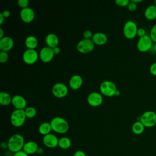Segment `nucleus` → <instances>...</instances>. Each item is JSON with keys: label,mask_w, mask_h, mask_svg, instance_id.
I'll list each match as a JSON object with an SVG mask.
<instances>
[{"label": "nucleus", "mask_w": 156, "mask_h": 156, "mask_svg": "<svg viewBox=\"0 0 156 156\" xmlns=\"http://www.w3.org/2000/svg\"><path fill=\"white\" fill-rule=\"evenodd\" d=\"M20 16L23 22L26 23H29L32 22L34 20L35 13L32 9L28 7L27 8L23 9L21 10Z\"/></svg>", "instance_id": "4468645a"}, {"label": "nucleus", "mask_w": 156, "mask_h": 156, "mask_svg": "<svg viewBox=\"0 0 156 156\" xmlns=\"http://www.w3.org/2000/svg\"><path fill=\"white\" fill-rule=\"evenodd\" d=\"M73 156H87V155L84 151L82 150H78L74 153Z\"/></svg>", "instance_id": "e433bc0d"}, {"label": "nucleus", "mask_w": 156, "mask_h": 156, "mask_svg": "<svg viewBox=\"0 0 156 156\" xmlns=\"http://www.w3.org/2000/svg\"><path fill=\"white\" fill-rule=\"evenodd\" d=\"M131 1H132V2H133L136 3V4H137L138 2H142V0H132Z\"/></svg>", "instance_id": "a18cd8bd"}, {"label": "nucleus", "mask_w": 156, "mask_h": 156, "mask_svg": "<svg viewBox=\"0 0 156 156\" xmlns=\"http://www.w3.org/2000/svg\"><path fill=\"white\" fill-rule=\"evenodd\" d=\"M2 15H3V16H4L5 18H8V17H9L10 16V12L9 10H4L2 12Z\"/></svg>", "instance_id": "4c0bfd02"}, {"label": "nucleus", "mask_w": 156, "mask_h": 156, "mask_svg": "<svg viewBox=\"0 0 156 156\" xmlns=\"http://www.w3.org/2000/svg\"><path fill=\"white\" fill-rule=\"evenodd\" d=\"M39 147H40L35 141H29L25 143L23 150L29 155H30L37 153Z\"/></svg>", "instance_id": "f3484780"}, {"label": "nucleus", "mask_w": 156, "mask_h": 156, "mask_svg": "<svg viewBox=\"0 0 156 156\" xmlns=\"http://www.w3.org/2000/svg\"><path fill=\"white\" fill-rule=\"evenodd\" d=\"M146 35V30L143 29V28H138V31H137V35L140 38V37H142L144 35Z\"/></svg>", "instance_id": "f704fd0d"}, {"label": "nucleus", "mask_w": 156, "mask_h": 156, "mask_svg": "<svg viewBox=\"0 0 156 156\" xmlns=\"http://www.w3.org/2000/svg\"><path fill=\"white\" fill-rule=\"evenodd\" d=\"M45 42L47 46L53 49L58 46L59 40L58 37L55 34L51 33L46 35L45 38Z\"/></svg>", "instance_id": "aec40b11"}, {"label": "nucleus", "mask_w": 156, "mask_h": 156, "mask_svg": "<svg viewBox=\"0 0 156 156\" xmlns=\"http://www.w3.org/2000/svg\"><path fill=\"white\" fill-rule=\"evenodd\" d=\"M1 147L2 149H6L7 148L8 149V145H7V142H2L1 144Z\"/></svg>", "instance_id": "ea45409f"}, {"label": "nucleus", "mask_w": 156, "mask_h": 156, "mask_svg": "<svg viewBox=\"0 0 156 156\" xmlns=\"http://www.w3.org/2000/svg\"><path fill=\"white\" fill-rule=\"evenodd\" d=\"M52 94L58 98L65 97L68 93V88L67 86L63 83H56L52 88Z\"/></svg>", "instance_id": "9d476101"}, {"label": "nucleus", "mask_w": 156, "mask_h": 156, "mask_svg": "<svg viewBox=\"0 0 156 156\" xmlns=\"http://www.w3.org/2000/svg\"><path fill=\"white\" fill-rule=\"evenodd\" d=\"M154 4H154V5H155V6H156V0H155V2H154Z\"/></svg>", "instance_id": "de8ad7c7"}, {"label": "nucleus", "mask_w": 156, "mask_h": 156, "mask_svg": "<svg viewBox=\"0 0 156 156\" xmlns=\"http://www.w3.org/2000/svg\"><path fill=\"white\" fill-rule=\"evenodd\" d=\"M18 5L19 7L23 9H25L28 7L29 5V1L28 0H18Z\"/></svg>", "instance_id": "7c9ffc66"}, {"label": "nucleus", "mask_w": 156, "mask_h": 156, "mask_svg": "<svg viewBox=\"0 0 156 156\" xmlns=\"http://www.w3.org/2000/svg\"><path fill=\"white\" fill-rule=\"evenodd\" d=\"M4 16H3L2 13H0V24H2L4 21Z\"/></svg>", "instance_id": "a19ab883"}, {"label": "nucleus", "mask_w": 156, "mask_h": 156, "mask_svg": "<svg viewBox=\"0 0 156 156\" xmlns=\"http://www.w3.org/2000/svg\"><path fill=\"white\" fill-rule=\"evenodd\" d=\"M144 16L149 20H153L156 18V6L150 5L144 10Z\"/></svg>", "instance_id": "412c9836"}, {"label": "nucleus", "mask_w": 156, "mask_h": 156, "mask_svg": "<svg viewBox=\"0 0 156 156\" xmlns=\"http://www.w3.org/2000/svg\"><path fill=\"white\" fill-rule=\"evenodd\" d=\"M71 146V140L66 136L62 137L59 138L58 140V146L63 150L68 149Z\"/></svg>", "instance_id": "393cba45"}, {"label": "nucleus", "mask_w": 156, "mask_h": 156, "mask_svg": "<svg viewBox=\"0 0 156 156\" xmlns=\"http://www.w3.org/2000/svg\"><path fill=\"white\" fill-rule=\"evenodd\" d=\"M87 102L92 107L99 106L103 102L102 94L96 91L90 93L87 97Z\"/></svg>", "instance_id": "f8f14e48"}, {"label": "nucleus", "mask_w": 156, "mask_h": 156, "mask_svg": "<svg viewBox=\"0 0 156 156\" xmlns=\"http://www.w3.org/2000/svg\"><path fill=\"white\" fill-rule=\"evenodd\" d=\"M99 90L102 94L107 97L115 96L118 90L116 85L110 80H105L102 82L100 85Z\"/></svg>", "instance_id": "39448f33"}, {"label": "nucleus", "mask_w": 156, "mask_h": 156, "mask_svg": "<svg viewBox=\"0 0 156 156\" xmlns=\"http://www.w3.org/2000/svg\"><path fill=\"white\" fill-rule=\"evenodd\" d=\"M13 156H29L27 153H26L23 150L18 151L13 154Z\"/></svg>", "instance_id": "c9c22d12"}, {"label": "nucleus", "mask_w": 156, "mask_h": 156, "mask_svg": "<svg viewBox=\"0 0 156 156\" xmlns=\"http://www.w3.org/2000/svg\"><path fill=\"white\" fill-rule=\"evenodd\" d=\"M149 37L154 43H156V24H155L151 29Z\"/></svg>", "instance_id": "cd10ccee"}, {"label": "nucleus", "mask_w": 156, "mask_h": 156, "mask_svg": "<svg viewBox=\"0 0 156 156\" xmlns=\"http://www.w3.org/2000/svg\"><path fill=\"white\" fill-rule=\"evenodd\" d=\"M12 104L16 109L18 110H24L27 105L26 99L23 96L18 94L12 97Z\"/></svg>", "instance_id": "2eb2a0df"}, {"label": "nucleus", "mask_w": 156, "mask_h": 156, "mask_svg": "<svg viewBox=\"0 0 156 156\" xmlns=\"http://www.w3.org/2000/svg\"><path fill=\"white\" fill-rule=\"evenodd\" d=\"M127 9L130 12H134L137 9V4L130 1L129 5H127Z\"/></svg>", "instance_id": "2f4dec72"}, {"label": "nucleus", "mask_w": 156, "mask_h": 156, "mask_svg": "<svg viewBox=\"0 0 156 156\" xmlns=\"http://www.w3.org/2000/svg\"><path fill=\"white\" fill-rule=\"evenodd\" d=\"M43 149H42L41 147H39V149H38V152H37V153L40 154H41L43 153Z\"/></svg>", "instance_id": "c03bdc74"}, {"label": "nucleus", "mask_w": 156, "mask_h": 156, "mask_svg": "<svg viewBox=\"0 0 156 156\" xmlns=\"http://www.w3.org/2000/svg\"><path fill=\"white\" fill-rule=\"evenodd\" d=\"M83 83V79L79 75L75 74L71 77L69 80V85L73 90H76L79 89Z\"/></svg>", "instance_id": "a211bd4d"}, {"label": "nucleus", "mask_w": 156, "mask_h": 156, "mask_svg": "<svg viewBox=\"0 0 156 156\" xmlns=\"http://www.w3.org/2000/svg\"><path fill=\"white\" fill-rule=\"evenodd\" d=\"M59 139L57 136L52 133L48 134L45 136H43V143L44 145L48 148H55L58 145Z\"/></svg>", "instance_id": "ddd939ff"}, {"label": "nucleus", "mask_w": 156, "mask_h": 156, "mask_svg": "<svg viewBox=\"0 0 156 156\" xmlns=\"http://www.w3.org/2000/svg\"><path fill=\"white\" fill-rule=\"evenodd\" d=\"M52 130L58 133H65L69 130L68 122L60 116H55L53 118L50 122Z\"/></svg>", "instance_id": "f03ea898"}, {"label": "nucleus", "mask_w": 156, "mask_h": 156, "mask_svg": "<svg viewBox=\"0 0 156 156\" xmlns=\"http://www.w3.org/2000/svg\"><path fill=\"white\" fill-rule=\"evenodd\" d=\"M144 129L145 127L140 121L135 122L132 126V131L135 135H141L143 133Z\"/></svg>", "instance_id": "b1692460"}, {"label": "nucleus", "mask_w": 156, "mask_h": 156, "mask_svg": "<svg viewBox=\"0 0 156 156\" xmlns=\"http://www.w3.org/2000/svg\"><path fill=\"white\" fill-rule=\"evenodd\" d=\"M76 47L79 52L82 54H88L93 50L94 48V43L92 40L83 39L78 42Z\"/></svg>", "instance_id": "6e6552de"}, {"label": "nucleus", "mask_w": 156, "mask_h": 156, "mask_svg": "<svg viewBox=\"0 0 156 156\" xmlns=\"http://www.w3.org/2000/svg\"><path fill=\"white\" fill-rule=\"evenodd\" d=\"M24 112H25L26 118H33L37 115V110L33 107H26L24 109Z\"/></svg>", "instance_id": "bb28decb"}, {"label": "nucleus", "mask_w": 156, "mask_h": 156, "mask_svg": "<svg viewBox=\"0 0 156 156\" xmlns=\"http://www.w3.org/2000/svg\"><path fill=\"white\" fill-rule=\"evenodd\" d=\"M14 45L13 39L10 37H4L0 39V50L1 51L7 52L12 49Z\"/></svg>", "instance_id": "dca6fc26"}, {"label": "nucleus", "mask_w": 156, "mask_h": 156, "mask_svg": "<svg viewBox=\"0 0 156 156\" xmlns=\"http://www.w3.org/2000/svg\"><path fill=\"white\" fill-rule=\"evenodd\" d=\"M9 58V55L7 52L1 51L0 52V62L1 63H5Z\"/></svg>", "instance_id": "c85d7f7f"}, {"label": "nucleus", "mask_w": 156, "mask_h": 156, "mask_svg": "<svg viewBox=\"0 0 156 156\" xmlns=\"http://www.w3.org/2000/svg\"><path fill=\"white\" fill-rule=\"evenodd\" d=\"M51 130H52L51 124L50 122H43L41 123L38 127L39 133L43 136H45L48 134L51 133Z\"/></svg>", "instance_id": "5701e85b"}, {"label": "nucleus", "mask_w": 156, "mask_h": 156, "mask_svg": "<svg viewBox=\"0 0 156 156\" xmlns=\"http://www.w3.org/2000/svg\"><path fill=\"white\" fill-rule=\"evenodd\" d=\"M154 42L151 40L149 35H146L142 37H140L137 41L136 47L139 51L145 52L151 49Z\"/></svg>", "instance_id": "0eeeda50"}, {"label": "nucleus", "mask_w": 156, "mask_h": 156, "mask_svg": "<svg viewBox=\"0 0 156 156\" xmlns=\"http://www.w3.org/2000/svg\"><path fill=\"white\" fill-rule=\"evenodd\" d=\"M138 29V26L134 21H127L123 27L124 35L127 39H132L137 35Z\"/></svg>", "instance_id": "423d86ee"}, {"label": "nucleus", "mask_w": 156, "mask_h": 156, "mask_svg": "<svg viewBox=\"0 0 156 156\" xmlns=\"http://www.w3.org/2000/svg\"><path fill=\"white\" fill-rule=\"evenodd\" d=\"M92 41L94 43V44L102 46L105 44L107 41V35L102 32H96L93 34L92 37Z\"/></svg>", "instance_id": "6ab92c4d"}, {"label": "nucleus", "mask_w": 156, "mask_h": 156, "mask_svg": "<svg viewBox=\"0 0 156 156\" xmlns=\"http://www.w3.org/2000/svg\"><path fill=\"white\" fill-rule=\"evenodd\" d=\"M54 55L53 49L46 46L41 49L39 52V58L42 62L48 63L52 60Z\"/></svg>", "instance_id": "9b49d317"}, {"label": "nucleus", "mask_w": 156, "mask_h": 156, "mask_svg": "<svg viewBox=\"0 0 156 156\" xmlns=\"http://www.w3.org/2000/svg\"><path fill=\"white\" fill-rule=\"evenodd\" d=\"M3 35H4V31H3L1 27L0 28V39L4 37Z\"/></svg>", "instance_id": "37998d69"}, {"label": "nucleus", "mask_w": 156, "mask_h": 156, "mask_svg": "<svg viewBox=\"0 0 156 156\" xmlns=\"http://www.w3.org/2000/svg\"><path fill=\"white\" fill-rule=\"evenodd\" d=\"M53 51H54V53L55 55H57V54H60L61 51H60V48L59 47L57 46V47L53 48Z\"/></svg>", "instance_id": "58836bf2"}, {"label": "nucleus", "mask_w": 156, "mask_h": 156, "mask_svg": "<svg viewBox=\"0 0 156 156\" xmlns=\"http://www.w3.org/2000/svg\"><path fill=\"white\" fill-rule=\"evenodd\" d=\"M120 94V91L119 90H117L116 92V94H115V96H119Z\"/></svg>", "instance_id": "49530a36"}, {"label": "nucleus", "mask_w": 156, "mask_h": 156, "mask_svg": "<svg viewBox=\"0 0 156 156\" xmlns=\"http://www.w3.org/2000/svg\"><path fill=\"white\" fill-rule=\"evenodd\" d=\"M149 71L152 75L156 76V62H154L151 65Z\"/></svg>", "instance_id": "72a5a7b5"}, {"label": "nucleus", "mask_w": 156, "mask_h": 156, "mask_svg": "<svg viewBox=\"0 0 156 156\" xmlns=\"http://www.w3.org/2000/svg\"><path fill=\"white\" fill-rule=\"evenodd\" d=\"M24 43L27 49H35L38 45V40L35 37L29 35L25 39Z\"/></svg>", "instance_id": "4be33fe9"}, {"label": "nucleus", "mask_w": 156, "mask_h": 156, "mask_svg": "<svg viewBox=\"0 0 156 156\" xmlns=\"http://www.w3.org/2000/svg\"><path fill=\"white\" fill-rule=\"evenodd\" d=\"M12 97L7 92L1 91L0 93V104L2 105H7L12 103Z\"/></svg>", "instance_id": "a878e982"}, {"label": "nucleus", "mask_w": 156, "mask_h": 156, "mask_svg": "<svg viewBox=\"0 0 156 156\" xmlns=\"http://www.w3.org/2000/svg\"><path fill=\"white\" fill-rule=\"evenodd\" d=\"M93 33L91 30H85L83 34V36L84 39H88V40H91L92 37H93Z\"/></svg>", "instance_id": "473e14b6"}, {"label": "nucleus", "mask_w": 156, "mask_h": 156, "mask_svg": "<svg viewBox=\"0 0 156 156\" xmlns=\"http://www.w3.org/2000/svg\"><path fill=\"white\" fill-rule=\"evenodd\" d=\"M150 51H151L154 53H156V43H154V44H153V45L152 46V48H151V49Z\"/></svg>", "instance_id": "79ce46f5"}, {"label": "nucleus", "mask_w": 156, "mask_h": 156, "mask_svg": "<svg viewBox=\"0 0 156 156\" xmlns=\"http://www.w3.org/2000/svg\"><path fill=\"white\" fill-rule=\"evenodd\" d=\"M39 54L35 49H27L23 54V60L27 65H33L38 60Z\"/></svg>", "instance_id": "1a4fd4ad"}, {"label": "nucleus", "mask_w": 156, "mask_h": 156, "mask_svg": "<svg viewBox=\"0 0 156 156\" xmlns=\"http://www.w3.org/2000/svg\"><path fill=\"white\" fill-rule=\"evenodd\" d=\"M130 2L129 0H116L115 4L119 7H127Z\"/></svg>", "instance_id": "c756f323"}, {"label": "nucleus", "mask_w": 156, "mask_h": 156, "mask_svg": "<svg viewBox=\"0 0 156 156\" xmlns=\"http://www.w3.org/2000/svg\"><path fill=\"white\" fill-rule=\"evenodd\" d=\"M26 116L24 110L15 109L11 114L10 122L12 126L15 127L22 126L26 121Z\"/></svg>", "instance_id": "7ed1b4c3"}, {"label": "nucleus", "mask_w": 156, "mask_h": 156, "mask_svg": "<svg viewBox=\"0 0 156 156\" xmlns=\"http://www.w3.org/2000/svg\"><path fill=\"white\" fill-rule=\"evenodd\" d=\"M25 143L24 138L22 135L19 133L13 134L7 141L8 149L14 154L23 150Z\"/></svg>", "instance_id": "f257e3e1"}, {"label": "nucleus", "mask_w": 156, "mask_h": 156, "mask_svg": "<svg viewBox=\"0 0 156 156\" xmlns=\"http://www.w3.org/2000/svg\"><path fill=\"white\" fill-rule=\"evenodd\" d=\"M140 121L145 127H154L156 124V113L152 110L144 112L140 117Z\"/></svg>", "instance_id": "20e7f679"}]
</instances>
